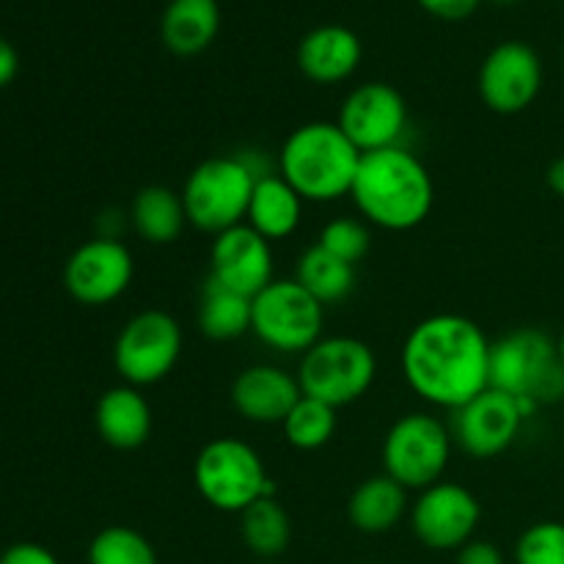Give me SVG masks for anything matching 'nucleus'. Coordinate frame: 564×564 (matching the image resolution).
<instances>
[{
	"mask_svg": "<svg viewBox=\"0 0 564 564\" xmlns=\"http://www.w3.org/2000/svg\"><path fill=\"white\" fill-rule=\"evenodd\" d=\"M402 375L424 402L457 411L490 389V339L463 314H433L408 334Z\"/></svg>",
	"mask_w": 564,
	"mask_h": 564,
	"instance_id": "1",
	"label": "nucleus"
},
{
	"mask_svg": "<svg viewBox=\"0 0 564 564\" xmlns=\"http://www.w3.org/2000/svg\"><path fill=\"white\" fill-rule=\"evenodd\" d=\"M350 196L367 224L386 231H411L433 213L435 185L416 154L391 147L361 154Z\"/></svg>",
	"mask_w": 564,
	"mask_h": 564,
	"instance_id": "2",
	"label": "nucleus"
},
{
	"mask_svg": "<svg viewBox=\"0 0 564 564\" xmlns=\"http://www.w3.org/2000/svg\"><path fill=\"white\" fill-rule=\"evenodd\" d=\"M361 152L336 121H308L290 132L279 154V174L303 202L325 204L350 196Z\"/></svg>",
	"mask_w": 564,
	"mask_h": 564,
	"instance_id": "3",
	"label": "nucleus"
},
{
	"mask_svg": "<svg viewBox=\"0 0 564 564\" xmlns=\"http://www.w3.org/2000/svg\"><path fill=\"white\" fill-rule=\"evenodd\" d=\"M490 389L538 408L564 400V364L556 341L540 328H518L490 341Z\"/></svg>",
	"mask_w": 564,
	"mask_h": 564,
	"instance_id": "4",
	"label": "nucleus"
},
{
	"mask_svg": "<svg viewBox=\"0 0 564 564\" xmlns=\"http://www.w3.org/2000/svg\"><path fill=\"white\" fill-rule=\"evenodd\" d=\"M259 176L264 174H259L246 154H220L198 163L182 187L187 224L213 237L246 224Z\"/></svg>",
	"mask_w": 564,
	"mask_h": 564,
	"instance_id": "5",
	"label": "nucleus"
},
{
	"mask_svg": "<svg viewBox=\"0 0 564 564\" xmlns=\"http://www.w3.org/2000/svg\"><path fill=\"white\" fill-rule=\"evenodd\" d=\"M193 482L198 496L218 512H237L275 496L273 479L268 477L262 457L251 444L240 438H215L198 452L193 463Z\"/></svg>",
	"mask_w": 564,
	"mask_h": 564,
	"instance_id": "6",
	"label": "nucleus"
},
{
	"mask_svg": "<svg viewBox=\"0 0 564 564\" xmlns=\"http://www.w3.org/2000/svg\"><path fill=\"white\" fill-rule=\"evenodd\" d=\"M378 378V358L367 341L356 336H323L308 347L297 367V383L306 397L345 408L361 400Z\"/></svg>",
	"mask_w": 564,
	"mask_h": 564,
	"instance_id": "7",
	"label": "nucleus"
},
{
	"mask_svg": "<svg viewBox=\"0 0 564 564\" xmlns=\"http://www.w3.org/2000/svg\"><path fill=\"white\" fill-rule=\"evenodd\" d=\"M452 430L430 413H405L383 438V474L405 490H427L441 482L452 460Z\"/></svg>",
	"mask_w": 564,
	"mask_h": 564,
	"instance_id": "8",
	"label": "nucleus"
},
{
	"mask_svg": "<svg viewBox=\"0 0 564 564\" xmlns=\"http://www.w3.org/2000/svg\"><path fill=\"white\" fill-rule=\"evenodd\" d=\"M325 306L295 279H275L251 301V334L275 352H306L323 339Z\"/></svg>",
	"mask_w": 564,
	"mask_h": 564,
	"instance_id": "9",
	"label": "nucleus"
},
{
	"mask_svg": "<svg viewBox=\"0 0 564 564\" xmlns=\"http://www.w3.org/2000/svg\"><path fill=\"white\" fill-rule=\"evenodd\" d=\"M182 325L163 308H147L124 323L113 345V367L127 386H154L180 364Z\"/></svg>",
	"mask_w": 564,
	"mask_h": 564,
	"instance_id": "10",
	"label": "nucleus"
},
{
	"mask_svg": "<svg viewBox=\"0 0 564 564\" xmlns=\"http://www.w3.org/2000/svg\"><path fill=\"white\" fill-rule=\"evenodd\" d=\"M452 419V438L460 444L466 455L477 460L499 457L516 444L523 422L532 416L518 397L505 394L499 389H485L463 408H457Z\"/></svg>",
	"mask_w": 564,
	"mask_h": 564,
	"instance_id": "11",
	"label": "nucleus"
},
{
	"mask_svg": "<svg viewBox=\"0 0 564 564\" xmlns=\"http://www.w3.org/2000/svg\"><path fill=\"white\" fill-rule=\"evenodd\" d=\"M336 124L361 154L402 147L408 130L405 97L391 83H361L345 97Z\"/></svg>",
	"mask_w": 564,
	"mask_h": 564,
	"instance_id": "12",
	"label": "nucleus"
},
{
	"mask_svg": "<svg viewBox=\"0 0 564 564\" xmlns=\"http://www.w3.org/2000/svg\"><path fill=\"white\" fill-rule=\"evenodd\" d=\"M479 97L494 113L516 116L532 108L543 88V61L527 42H501L479 66Z\"/></svg>",
	"mask_w": 564,
	"mask_h": 564,
	"instance_id": "13",
	"label": "nucleus"
},
{
	"mask_svg": "<svg viewBox=\"0 0 564 564\" xmlns=\"http://www.w3.org/2000/svg\"><path fill=\"white\" fill-rule=\"evenodd\" d=\"M482 521V505L457 482H435L422 490L411 507V529L422 545L433 551H460L471 543Z\"/></svg>",
	"mask_w": 564,
	"mask_h": 564,
	"instance_id": "14",
	"label": "nucleus"
},
{
	"mask_svg": "<svg viewBox=\"0 0 564 564\" xmlns=\"http://www.w3.org/2000/svg\"><path fill=\"white\" fill-rule=\"evenodd\" d=\"M135 259L121 240L94 237L83 242L64 264V286L83 306H108L132 284Z\"/></svg>",
	"mask_w": 564,
	"mask_h": 564,
	"instance_id": "15",
	"label": "nucleus"
},
{
	"mask_svg": "<svg viewBox=\"0 0 564 564\" xmlns=\"http://www.w3.org/2000/svg\"><path fill=\"white\" fill-rule=\"evenodd\" d=\"M275 264L270 240L248 224L215 235L209 248V279L246 297H257L268 284H273Z\"/></svg>",
	"mask_w": 564,
	"mask_h": 564,
	"instance_id": "16",
	"label": "nucleus"
},
{
	"mask_svg": "<svg viewBox=\"0 0 564 564\" xmlns=\"http://www.w3.org/2000/svg\"><path fill=\"white\" fill-rule=\"evenodd\" d=\"M231 405L251 424H284L292 408L303 397L297 375L275 364H253L246 367L231 383Z\"/></svg>",
	"mask_w": 564,
	"mask_h": 564,
	"instance_id": "17",
	"label": "nucleus"
},
{
	"mask_svg": "<svg viewBox=\"0 0 564 564\" xmlns=\"http://www.w3.org/2000/svg\"><path fill=\"white\" fill-rule=\"evenodd\" d=\"M297 69L319 86H334V83H345L356 75L361 66L364 47L356 31L347 25H317L301 39L297 44Z\"/></svg>",
	"mask_w": 564,
	"mask_h": 564,
	"instance_id": "18",
	"label": "nucleus"
},
{
	"mask_svg": "<svg viewBox=\"0 0 564 564\" xmlns=\"http://www.w3.org/2000/svg\"><path fill=\"white\" fill-rule=\"evenodd\" d=\"M94 424L110 449H141L152 435V405L135 386H113L99 397Z\"/></svg>",
	"mask_w": 564,
	"mask_h": 564,
	"instance_id": "19",
	"label": "nucleus"
},
{
	"mask_svg": "<svg viewBox=\"0 0 564 564\" xmlns=\"http://www.w3.org/2000/svg\"><path fill=\"white\" fill-rule=\"evenodd\" d=\"M218 0H171L160 20V39L165 50L180 58L202 55L218 39Z\"/></svg>",
	"mask_w": 564,
	"mask_h": 564,
	"instance_id": "20",
	"label": "nucleus"
},
{
	"mask_svg": "<svg viewBox=\"0 0 564 564\" xmlns=\"http://www.w3.org/2000/svg\"><path fill=\"white\" fill-rule=\"evenodd\" d=\"M303 198L281 174L259 176L248 204L246 224L264 240H286L303 220Z\"/></svg>",
	"mask_w": 564,
	"mask_h": 564,
	"instance_id": "21",
	"label": "nucleus"
},
{
	"mask_svg": "<svg viewBox=\"0 0 564 564\" xmlns=\"http://www.w3.org/2000/svg\"><path fill=\"white\" fill-rule=\"evenodd\" d=\"M408 516V490L389 474L369 477L352 490L347 518L361 534H386Z\"/></svg>",
	"mask_w": 564,
	"mask_h": 564,
	"instance_id": "22",
	"label": "nucleus"
},
{
	"mask_svg": "<svg viewBox=\"0 0 564 564\" xmlns=\"http://www.w3.org/2000/svg\"><path fill=\"white\" fill-rule=\"evenodd\" d=\"M130 224L143 242L169 246L180 240L187 226L182 193H174L165 185H147L135 193L130 207Z\"/></svg>",
	"mask_w": 564,
	"mask_h": 564,
	"instance_id": "23",
	"label": "nucleus"
},
{
	"mask_svg": "<svg viewBox=\"0 0 564 564\" xmlns=\"http://www.w3.org/2000/svg\"><path fill=\"white\" fill-rule=\"evenodd\" d=\"M251 301L253 297L207 279L198 303V330L213 341H235L251 334Z\"/></svg>",
	"mask_w": 564,
	"mask_h": 564,
	"instance_id": "24",
	"label": "nucleus"
},
{
	"mask_svg": "<svg viewBox=\"0 0 564 564\" xmlns=\"http://www.w3.org/2000/svg\"><path fill=\"white\" fill-rule=\"evenodd\" d=\"M295 281L308 295L317 297L323 306H334V303L347 301L356 290V264L334 257V253L314 242L297 259Z\"/></svg>",
	"mask_w": 564,
	"mask_h": 564,
	"instance_id": "25",
	"label": "nucleus"
},
{
	"mask_svg": "<svg viewBox=\"0 0 564 564\" xmlns=\"http://www.w3.org/2000/svg\"><path fill=\"white\" fill-rule=\"evenodd\" d=\"M240 534L259 562H275L292 543L290 512L275 496H264L240 512Z\"/></svg>",
	"mask_w": 564,
	"mask_h": 564,
	"instance_id": "26",
	"label": "nucleus"
},
{
	"mask_svg": "<svg viewBox=\"0 0 564 564\" xmlns=\"http://www.w3.org/2000/svg\"><path fill=\"white\" fill-rule=\"evenodd\" d=\"M281 427H284V438L290 441V446H295L301 452H317L334 438L336 408L303 394Z\"/></svg>",
	"mask_w": 564,
	"mask_h": 564,
	"instance_id": "27",
	"label": "nucleus"
},
{
	"mask_svg": "<svg viewBox=\"0 0 564 564\" xmlns=\"http://www.w3.org/2000/svg\"><path fill=\"white\" fill-rule=\"evenodd\" d=\"M88 564H160L154 545L130 527H108L88 545Z\"/></svg>",
	"mask_w": 564,
	"mask_h": 564,
	"instance_id": "28",
	"label": "nucleus"
},
{
	"mask_svg": "<svg viewBox=\"0 0 564 564\" xmlns=\"http://www.w3.org/2000/svg\"><path fill=\"white\" fill-rule=\"evenodd\" d=\"M317 246H323L325 251L345 259V262L358 264L367 257L369 248H372V231H369V226L364 220L345 215V218H336L323 226Z\"/></svg>",
	"mask_w": 564,
	"mask_h": 564,
	"instance_id": "29",
	"label": "nucleus"
},
{
	"mask_svg": "<svg viewBox=\"0 0 564 564\" xmlns=\"http://www.w3.org/2000/svg\"><path fill=\"white\" fill-rule=\"evenodd\" d=\"M516 564H564V523L540 521L516 543Z\"/></svg>",
	"mask_w": 564,
	"mask_h": 564,
	"instance_id": "30",
	"label": "nucleus"
},
{
	"mask_svg": "<svg viewBox=\"0 0 564 564\" xmlns=\"http://www.w3.org/2000/svg\"><path fill=\"white\" fill-rule=\"evenodd\" d=\"M427 14L438 17V20L446 22H457V20H466L471 17L474 11L482 6V0H416Z\"/></svg>",
	"mask_w": 564,
	"mask_h": 564,
	"instance_id": "31",
	"label": "nucleus"
},
{
	"mask_svg": "<svg viewBox=\"0 0 564 564\" xmlns=\"http://www.w3.org/2000/svg\"><path fill=\"white\" fill-rule=\"evenodd\" d=\"M0 564H61L58 556L39 543H14L0 554Z\"/></svg>",
	"mask_w": 564,
	"mask_h": 564,
	"instance_id": "32",
	"label": "nucleus"
},
{
	"mask_svg": "<svg viewBox=\"0 0 564 564\" xmlns=\"http://www.w3.org/2000/svg\"><path fill=\"white\" fill-rule=\"evenodd\" d=\"M455 564H507L505 554L488 540H471L457 551Z\"/></svg>",
	"mask_w": 564,
	"mask_h": 564,
	"instance_id": "33",
	"label": "nucleus"
},
{
	"mask_svg": "<svg viewBox=\"0 0 564 564\" xmlns=\"http://www.w3.org/2000/svg\"><path fill=\"white\" fill-rule=\"evenodd\" d=\"M17 69H20V58H17V50L0 36V88L9 86L17 77Z\"/></svg>",
	"mask_w": 564,
	"mask_h": 564,
	"instance_id": "34",
	"label": "nucleus"
},
{
	"mask_svg": "<svg viewBox=\"0 0 564 564\" xmlns=\"http://www.w3.org/2000/svg\"><path fill=\"white\" fill-rule=\"evenodd\" d=\"M545 182H549V187L554 196L564 198V154L549 165V171H545Z\"/></svg>",
	"mask_w": 564,
	"mask_h": 564,
	"instance_id": "35",
	"label": "nucleus"
},
{
	"mask_svg": "<svg viewBox=\"0 0 564 564\" xmlns=\"http://www.w3.org/2000/svg\"><path fill=\"white\" fill-rule=\"evenodd\" d=\"M556 350H560V358H562V364H564V330H562L560 339H556Z\"/></svg>",
	"mask_w": 564,
	"mask_h": 564,
	"instance_id": "36",
	"label": "nucleus"
},
{
	"mask_svg": "<svg viewBox=\"0 0 564 564\" xmlns=\"http://www.w3.org/2000/svg\"><path fill=\"white\" fill-rule=\"evenodd\" d=\"M494 3H499V6H516V3H521V0H494Z\"/></svg>",
	"mask_w": 564,
	"mask_h": 564,
	"instance_id": "37",
	"label": "nucleus"
},
{
	"mask_svg": "<svg viewBox=\"0 0 564 564\" xmlns=\"http://www.w3.org/2000/svg\"><path fill=\"white\" fill-rule=\"evenodd\" d=\"M259 564H284V562H279V560H275V562H259Z\"/></svg>",
	"mask_w": 564,
	"mask_h": 564,
	"instance_id": "38",
	"label": "nucleus"
},
{
	"mask_svg": "<svg viewBox=\"0 0 564 564\" xmlns=\"http://www.w3.org/2000/svg\"><path fill=\"white\" fill-rule=\"evenodd\" d=\"M562 69H564V64H562Z\"/></svg>",
	"mask_w": 564,
	"mask_h": 564,
	"instance_id": "39",
	"label": "nucleus"
}]
</instances>
